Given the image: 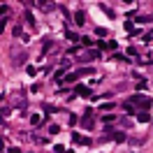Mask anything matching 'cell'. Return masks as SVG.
Segmentation results:
<instances>
[{
	"label": "cell",
	"mask_w": 153,
	"mask_h": 153,
	"mask_svg": "<svg viewBox=\"0 0 153 153\" xmlns=\"http://www.w3.org/2000/svg\"><path fill=\"white\" fill-rule=\"evenodd\" d=\"M10 56H12V63L14 65H23L26 63V49H21L19 44H14L10 49Z\"/></svg>",
	"instance_id": "1"
},
{
	"label": "cell",
	"mask_w": 153,
	"mask_h": 153,
	"mask_svg": "<svg viewBox=\"0 0 153 153\" xmlns=\"http://www.w3.org/2000/svg\"><path fill=\"white\" fill-rule=\"evenodd\" d=\"M130 105H132V107H139V109L146 111V109H151L153 100H149L146 95H132V97H130Z\"/></svg>",
	"instance_id": "2"
},
{
	"label": "cell",
	"mask_w": 153,
	"mask_h": 153,
	"mask_svg": "<svg viewBox=\"0 0 153 153\" xmlns=\"http://www.w3.org/2000/svg\"><path fill=\"white\" fill-rule=\"evenodd\" d=\"M93 118H91V109H88L86 114H84V118H81V128H84V130H93Z\"/></svg>",
	"instance_id": "3"
},
{
	"label": "cell",
	"mask_w": 153,
	"mask_h": 153,
	"mask_svg": "<svg viewBox=\"0 0 153 153\" xmlns=\"http://www.w3.org/2000/svg\"><path fill=\"white\" fill-rule=\"evenodd\" d=\"M109 139H114L116 144H123V142H128V139H125V132H111V134H109Z\"/></svg>",
	"instance_id": "4"
},
{
	"label": "cell",
	"mask_w": 153,
	"mask_h": 153,
	"mask_svg": "<svg viewBox=\"0 0 153 153\" xmlns=\"http://www.w3.org/2000/svg\"><path fill=\"white\" fill-rule=\"evenodd\" d=\"M72 144H91V139H86V137H81L79 132L72 134Z\"/></svg>",
	"instance_id": "5"
},
{
	"label": "cell",
	"mask_w": 153,
	"mask_h": 153,
	"mask_svg": "<svg viewBox=\"0 0 153 153\" xmlns=\"http://www.w3.org/2000/svg\"><path fill=\"white\" fill-rule=\"evenodd\" d=\"M97 7H100V10L105 12V14H107V16H109V19H114V16H116V14H114V10H109V5H105V2H100Z\"/></svg>",
	"instance_id": "6"
},
{
	"label": "cell",
	"mask_w": 153,
	"mask_h": 153,
	"mask_svg": "<svg viewBox=\"0 0 153 153\" xmlns=\"http://www.w3.org/2000/svg\"><path fill=\"white\" fill-rule=\"evenodd\" d=\"M100 56V53H97V51H86V53H84V56L79 58V63H81V60H93V58H97Z\"/></svg>",
	"instance_id": "7"
},
{
	"label": "cell",
	"mask_w": 153,
	"mask_h": 153,
	"mask_svg": "<svg viewBox=\"0 0 153 153\" xmlns=\"http://www.w3.org/2000/svg\"><path fill=\"white\" fill-rule=\"evenodd\" d=\"M76 95L88 97V95H91V88H86V86H76Z\"/></svg>",
	"instance_id": "8"
},
{
	"label": "cell",
	"mask_w": 153,
	"mask_h": 153,
	"mask_svg": "<svg viewBox=\"0 0 153 153\" xmlns=\"http://www.w3.org/2000/svg\"><path fill=\"white\" fill-rule=\"evenodd\" d=\"M137 121H139V123H149V121H151V116L146 114V111H139V114H137Z\"/></svg>",
	"instance_id": "9"
},
{
	"label": "cell",
	"mask_w": 153,
	"mask_h": 153,
	"mask_svg": "<svg viewBox=\"0 0 153 153\" xmlns=\"http://www.w3.org/2000/svg\"><path fill=\"white\" fill-rule=\"evenodd\" d=\"M53 7H56L53 2H39V10H42V12H51Z\"/></svg>",
	"instance_id": "10"
},
{
	"label": "cell",
	"mask_w": 153,
	"mask_h": 153,
	"mask_svg": "<svg viewBox=\"0 0 153 153\" xmlns=\"http://www.w3.org/2000/svg\"><path fill=\"white\" fill-rule=\"evenodd\" d=\"M74 21L79 23V26H84V21H86V16H84V12H81V10H79V12L74 14Z\"/></svg>",
	"instance_id": "11"
},
{
	"label": "cell",
	"mask_w": 153,
	"mask_h": 153,
	"mask_svg": "<svg viewBox=\"0 0 153 153\" xmlns=\"http://www.w3.org/2000/svg\"><path fill=\"white\" fill-rule=\"evenodd\" d=\"M58 132H60V125H56V123L49 125V134H58Z\"/></svg>",
	"instance_id": "12"
},
{
	"label": "cell",
	"mask_w": 153,
	"mask_h": 153,
	"mask_svg": "<svg viewBox=\"0 0 153 153\" xmlns=\"http://www.w3.org/2000/svg\"><path fill=\"white\" fill-rule=\"evenodd\" d=\"M49 49H51V39H44V42H42V53H47Z\"/></svg>",
	"instance_id": "13"
},
{
	"label": "cell",
	"mask_w": 153,
	"mask_h": 153,
	"mask_svg": "<svg viewBox=\"0 0 153 153\" xmlns=\"http://www.w3.org/2000/svg\"><path fill=\"white\" fill-rule=\"evenodd\" d=\"M123 109H125V111H128V114H130V116L134 114V107L130 105V102H123Z\"/></svg>",
	"instance_id": "14"
},
{
	"label": "cell",
	"mask_w": 153,
	"mask_h": 153,
	"mask_svg": "<svg viewBox=\"0 0 153 153\" xmlns=\"http://www.w3.org/2000/svg\"><path fill=\"white\" fill-rule=\"evenodd\" d=\"M142 142H144V139H139V137H132V139H128V144H130V146H139Z\"/></svg>",
	"instance_id": "15"
},
{
	"label": "cell",
	"mask_w": 153,
	"mask_h": 153,
	"mask_svg": "<svg viewBox=\"0 0 153 153\" xmlns=\"http://www.w3.org/2000/svg\"><path fill=\"white\" fill-rule=\"evenodd\" d=\"M114 107H116V102H105L100 109H102V111H109V109H114Z\"/></svg>",
	"instance_id": "16"
},
{
	"label": "cell",
	"mask_w": 153,
	"mask_h": 153,
	"mask_svg": "<svg viewBox=\"0 0 153 153\" xmlns=\"http://www.w3.org/2000/svg\"><path fill=\"white\" fill-rule=\"evenodd\" d=\"M12 33H14L16 37H21V35H23V28H21V26H14V30H12Z\"/></svg>",
	"instance_id": "17"
},
{
	"label": "cell",
	"mask_w": 153,
	"mask_h": 153,
	"mask_svg": "<svg viewBox=\"0 0 153 153\" xmlns=\"http://www.w3.org/2000/svg\"><path fill=\"white\" fill-rule=\"evenodd\" d=\"M70 65H72V63H70L67 58H63V60H60V67H63V70H70Z\"/></svg>",
	"instance_id": "18"
},
{
	"label": "cell",
	"mask_w": 153,
	"mask_h": 153,
	"mask_svg": "<svg viewBox=\"0 0 153 153\" xmlns=\"http://www.w3.org/2000/svg\"><path fill=\"white\" fill-rule=\"evenodd\" d=\"M23 16H26V21H28L30 26H33V23H35V19H33V14H30V12H28V10H26V14H23Z\"/></svg>",
	"instance_id": "19"
},
{
	"label": "cell",
	"mask_w": 153,
	"mask_h": 153,
	"mask_svg": "<svg viewBox=\"0 0 153 153\" xmlns=\"http://www.w3.org/2000/svg\"><path fill=\"white\" fill-rule=\"evenodd\" d=\"M149 21H153L151 16H137V23H149Z\"/></svg>",
	"instance_id": "20"
},
{
	"label": "cell",
	"mask_w": 153,
	"mask_h": 153,
	"mask_svg": "<svg viewBox=\"0 0 153 153\" xmlns=\"http://www.w3.org/2000/svg\"><path fill=\"white\" fill-rule=\"evenodd\" d=\"M95 35H100V37H105V35H107V30H105V28H100V26H97V28H95Z\"/></svg>",
	"instance_id": "21"
},
{
	"label": "cell",
	"mask_w": 153,
	"mask_h": 153,
	"mask_svg": "<svg viewBox=\"0 0 153 153\" xmlns=\"http://www.w3.org/2000/svg\"><path fill=\"white\" fill-rule=\"evenodd\" d=\"M121 125H123V128H130V125H132V121H130V118H121Z\"/></svg>",
	"instance_id": "22"
},
{
	"label": "cell",
	"mask_w": 153,
	"mask_h": 153,
	"mask_svg": "<svg viewBox=\"0 0 153 153\" xmlns=\"http://www.w3.org/2000/svg\"><path fill=\"white\" fill-rule=\"evenodd\" d=\"M114 60H118V63H128V58H125V56H121V53H116V56H114Z\"/></svg>",
	"instance_id": "23"
},
{
	"label": "cell",
	"mask_w": 153,
	"mask_h": 153,
	"mask_svg": "<svg viewBox=\"0 0 153 153\" xmlns=\"http://www.w3.org/2000/svg\"><path fill=\"white\" fill-rule=\"evenodd\" d=\"M81 47H91V37H81Z\"/></svg>",
	"instance_id": "24"
},
{
	"label": "cell",
	"mask_w": 153,
	"mask_h": 153,
	"mask_svg": "<svg viewBox=\"0 0 153 153\" xmlns=\"http://www.w3.org/2000/svg\"><path fill=\"white\" fill-rule=\"evenodd\" d=\"M128 56H137V49H134V47H128ZM137 58H139V56H137Z\"/></svg>",
	"instance_id": "25"
},
{
	"label": "cell",
	"mask_w": 153,
	"mask_h": 153,
	"mask_svg": "<svg viewBox=\"0 0 153 153\" xmlns=\"http://www.w3.org/2000/svg\"><path fill=\"white\" fill-rule=\"evenodd\" d=\"M67 35V39H72V42H76V39H79V35H74V33H65Z\"/></svg>",
	"instance_id": "26"
},
{
	"label": "cell",
	"mask_w": 153,
	"mask_h": 153,
	"mask_svg": "<svg viewBox=\"0 0 153 153\" xmlns=\"http://www.w3.org/2000/svg\"><path fill=\"white\" fill-rule=\"evenodd\" d=\"M102 121H105V123H111V121H114V116L107 114V116H102Z\"/></svg>",
	"instance_id": "27"
},
{
	"label": "cell",
	"mask_w": 153,
	"mask_h": 153,
	"mask_svg": "<svg viewBox=\"0 0 153 153\" xmlns=\"http://www.w3.org/2000/svg\"><path fill=\"white\" fill-rule=\"evenodd\" d=\"M30 123H33V125H39V116H30Z\"/></svg>",
	"instance_id": "28"
},
{
	"label": "cell",
	"mask_w": 153,
	"mask_h": 153,
	"mask_svg": "<svg viewBox=\"0 0 153 153\" xmlns=\"http://www.w3.org/2000/svg\"><path fill=\"white\" fill-rule=\"evenodd\" d=\"M137 88H146V81H144V79H137Z\"/></svg>",
	"instance_id": "29"
}]
</instances>
